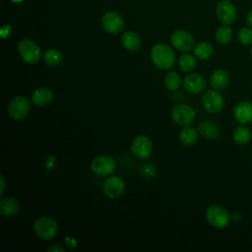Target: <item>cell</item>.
<instances>
[{
    "label": "cell",
    "mask_w": 252,
    "mask_h": 252,
    "mask_svg": "<svg viewBox=\"0 0 252 252\" xmlns=\"http://www.w3.org/2000/svg\"><path fill=\"white\" fill-rule=\"evenodd\" d=\"M233 115L240 123H248L252 121V103L250 101L239 102L234 110Z\"/></svg>",
    "instance_id": "cell-15"
},
{
    "label": "cell",
    "mask_w": 252,
    "mask_h": 252,
    "mask_svg": "<svg viewBox=\"0 0 252 252\" xmlns=\"http://www.w3.org/2000/svg\"><path fill=\"white\" fill-rule=\"evenodd\" d=\"M170 42L177 50L188 52L194 47V38L186 31L176 30L170 35Z\"/></svg>",
    "instance_id": "cell-10"
},
{
    "label": "cell",
    "mask_w": 252,
    "mask_h": 252,
    "mask_svg": "<svg viewBox=\"0 0 252 252\" xmlns=\"http://www.w3.org/2000/svg\"><path fill=\"white\" fill-rule=\"evenodd\" d=\"M251 55H252V48H251Z\"/></svg>",
    "instance_id": "cell-33"
},
{
    "label": "cell",
    "mask_w": 252,
    "mask_h": 252,
    "mask_svg": "<svg viewBox=\"0 0 252 252\" xmlns=\"http://www.w3.org/2000/svg\"><path fill=\"white\" fill-rule=\"evenodd\" d=\"M199 134L209 140H214L219 137L220 130L219 126L212 121H202L198 125Z\"/></svg>",
    "instance_id": "cell-19"
},
{
    "label": "cell",
    "mask_w": 252,
    "mask_h": 252,
    "mask_svg": "<svg viewBox=\"0 0 252 252\" xmlns=\"http://www.w3.org/2000/svg\"><path fill=\"white\" fill-rule=\"evenodd\" d=\"M101 25L105 32L108 33L116 34L123 30L124 20L118 13L114 11H108L102 16Z\"/></svg>",
    "instance_id": "cell-12"
},
{
    "label": "cell",
    "mask_w": 252,
    "mask_h": 252,
    "mask_svg": "<svg viewBox=\"0 0 252 252\" xmlns=\"http://www.w3.org/2000/svg\"><path fill=\"white\" fill-rule=\"evenodd\" d=\"M0 182H1V190H0V194L2 195L4 193V190H5V179H4V176L1 175L0 176Z\"/></svg>",
    "instance_id": "cell-31"
},
{
    "label": "cell",
    "mask_w": 252,
    "mask_h": 252,
    "mask_svg": "<svg viewBox=\"0 0 252 252\" xmlns=\"http://www.w3.org/2000/svg\"><path fill=\"white\" fill-rule=\"evenodd\" d=\"M18 52L21 58L29 64H35L41 57L40 47L30 38H24L18 43Z\"/></svg>",
    "instance_id": "cell-2"
},
{
    "label": "cell",
    "mask_w": 252,
    "mask_h": 252,
    "mask_svg": "<svg viewBox=\"0 0 252 252\" xmlns=\"http://www.w3.org/2000/svg\"><path fill=\"white\" fill-rule=\"evenodd\" d=\"M207 220L217 228L227 226L231 220L229 213L220 205H211L206 210Z\"/></svg>",
    "instance_id": "cell-3"
},
{
    "label": "cell",
    "mask_w": 252,
    "mask_h": 252,
    "mask_svg": "<svg viewBox=\"0 0 252 252\" xmlns=\"http://www.w3.org/2000/svg\"><path fill=\"white\" fill-rule=\"evenodd\" d=\"M43 60L49 66H58L63 61V54L55 48H50L43 53Z\"/></svg>",
    "instance_id": "cell-23"
},
{
    "label": "cell",
    "mask_w": 252,
    "mask_h": 252,
    "mask_svg": "<svg viewBox=\"0 0 252 252\" xmlns=\"http://www.w3.org/2000/svg\"><path fill=\"white\" fill-rule=\"evenodd\" d=\"M182 84L184 90L191 94H200L206 88V80L204 79L203 76L196 73H191L187 75L183 79Z\"/></svg>",
    "instance_id": "cell-14"
},
{
    "label": "cell",
    "mask_w": 252,
    "mask_h": 252,
    "mask_svg": "<svg viewBox=\"0 0 252 252\" xmlns=\"http://www.w3.org/2000/svg\"><path fill=\"white\" fill-rule=\"evenodd\" d=\"M33 230L39 238L49 240L57 234L58 225L53 219L49 217H41L34 221Z\"/></svg>",
    "instance_id": "cell-4"
},
{
    "label": "cell",
    "mask_w": 252,
    "mask_h": 252,
    "mask_svg": "<svg viewBox=\"0 0 252 252\" xmlns=\"http://www.w3.org/2000/svg\"><path fill=\"white\" fill-rule=\"evenodd\" d=\"M131 151L136 158H147L153 152L152 141L145 135H138L132 141Z\"/></svg>",
    "instance_id": "cell-11"
},
{
    "label": "cell",
    "mask_w": 252,
    "mask_h": 252,
    "mask_svg": "<svg viewBox=\"0 0 252 252\" xmlns=\"http://www.w3.org/2000/svg\"><path fill=\"white\" fill-rule=\"evenodd\" d=\"M141 173L148 178L154 177L157 174V167L154 163H144L141 167Z\"/></svg>",
    "instance_id": "cell-29"
},
{
    "label": "cell",
    "mask_w": 252,
    "mask_h": 252,
    "mask_svg": "<svg viewBox=\"0 0 252 252\" xmlns=\"http://www.w3.org/2000/svg\"><path fill=\"white\" fill-rule=\"evenodd\" d=\"M116 167L114 158L108 155H99L91 162L93 172L98 176H107L111 174Z\"/></svg>",
    "instance_id": "cell-6"
},
{
    "label": "cell",
    "mask_w": 252,
    "mask_h": 252,
    "mask_svg": "<svg viewBox=\"0 0 252 252\" xmlns=\"http://www.w3.org/2000/svg\"><path fill=\"white\" fill-rule=\"evenodd\" d=\"M198 134L199 132H197L195 128L189 125L184 126L179 132V141L184 146H187V147L192 146L197 142Z\"/></svg>",
    "instance_id": "cell-21"
},
{
    "label": "cell",
    "mask_w": 252,
    "mask_h": 252,
    "mask_svg": "<svg viewBox=\"0 0 252 252\" xmlns=\"http://www.w3.org/2000/svg\"><path fill=\"white\" fill-rule=\"evenodd\" d=\"M49 252H64L65 249L63 247H61L60 245H52L51 247L48 248Z\"/></svg>",
    "instance_id": "cell-30"
},
{
    "label": "cell",
    "mask_w": 252,
    "mask_h": 252,
    "mask_svg": "<svg viewBox=\"0 0 252 252\" xmlns=\"http://www.w3.org/2000/svg\"><path fill=\"white\" fill-rule=\"evenodd\" d=\"M203 107L210 113L220 112L223 105L224 100L222 95L216 90H208L202 96Z\"/></svg>",
    "instance_id": "cell-8"
},
{
    "label": "cell",
    "mask_w": 252,
    "mask_h": 252,
    "mask_svg": "<svg viewBox=\"0 0 252 252\" xmlns=\"http://www.w3.org/2000/svg\"><path fill=\"white\" fill-rule=\"evenodd\" d=\"M31 110V101L28 97L18 95L11 99L7 106L9 116L14 120L24 119Z\"/></svg>",
    "instance_id": "cell-5"
},
{
    "label": "cell",
    "mask_w": 252,
    "mask_h": 252,
    "mask_svg": "<svg viewBox=\"0 0 252 252\" xmlns=\"http://www.w3.org/2000/svg\"><path fill=\"white\" fill-rule=\"evenodd\" d=\"M231 37H232V32L225 25L222 27H220L216 32V39L221 45L227 44L231 40Z\"/></svg>",
    "instance_id": "cell-27"
},
{
    "label": "cell",
    "mask_w": 252,
    "mask_h": 252,
    "mask_svg": "<svg viewBox=\"0 0 252 252\" xmlns=\"http://www.w3.org/2000/svg\"><path fill=\"white\" fill-rule=\"evenodd\" d=\"M32 102L38 106H45L53 99V93L48 88H38L32 94Z\"/></svg>",
    "instance_id": "cell-16"
},
{
    "label": "cell",
    "mask_w": 252,
    "mask_h": 252,
    "mask_svg": "<svg viewBox=\"0 0 252 252\" xmlns=\"http://www.w3.org/2000/svg\"><path fill=\"white\" fill-rule=\"evenodd\" d=\"M196 58L195 56L189 54V53H184L179 57L178 60V66L183 72H190L193 71L196 67Z\"/></svg>",
    "instance_id": "cell-25"
},
{
    "label": "cell",
    "mask_w": 252,
    "mask_h": 252,
    "mask_svg": "<svg viewBox=\"0 0 252 252\" xmlns=\"http://www.w3.org/2000/svg\"><path fill=\"white\" fill-rule=\"evenodd\" d=\"M151 59L159 69H170L175 62V53L171 47L164 43H157L151 49Z\"/></svg>",
    "instance_id": "cell-1"
},
{
    "label": "cell",
    "mask_w": 252,
    "mask_h": 252,
    "mask_svg": "<svg viewBox=\"0 0 252 252\" xmlns=\"http://www.w3.org/2000/svg\"><path fill=\"white\" fill-rule=\"evenodd\" d=\"M181 85V78L175 71H169L164 77V86L169 91H176Z\"/></svg>",
    "instance_id": "cell-26"
},
{
    "label": "cell",
    "mask_w": 252,
    "mask_h": 252,
    "mask_svg": "<svg viewBox=\"0 0 252 252\" xmlns=\"http://www.w3.org/2000/svg\"><path fill=\"white\" fill-rule=\"evenodd\" d=\"M210 83L216 90H223L229 84V75L222 69L215 70L210 76Z\"/></svg>",
    "instance_id": "cell-18"
},
{
    "label": "cell",
    "mask_w": 252,
    "mask_h": 252,
    "mask_svg": "<svg viewBox=\"0 0 252 252\" xmlns=\"http://www.w3.org/2000/svg\"><path fill=\"white\" fill-rule=\"evenodd\" d=\"M251 139V131L248 127L238 126L233 132V140L238 145H245Z\"/></svg>",
    "instance_id": "cell-24"
},
{
    "label": "cell",
    "mask_w": 252,
    "mask_h": 252,
    "mask_svg": "<svg viewBox=\"0 0 252 252\" xmlns=\"http://www.w3.org/2000/svg\"><path fill=\"white\" fill-rule=\"evenodd\" d=\"M19 202L13 197H2L0 199V214L4 217H12L18 214Z\"/></svg>",
    "instance_id": "cell-17"
},
{
    "label": "cell",
    "mask_w": 252,
    "mask_h": 252,
    "mask_svg": "<svg viewBox=\"0 0 252 252\" xmlns=\"http://www.w3.org/2000/svg\"><path fill=\"white\" fill-rule=\"evenodd\" d=\"M171 119L180 126L191 125L195 120V111L188 104L179 103L172 108Z\"/></svg>",
    "instance_id": "cell-7"
},
{
    "label": "cell",
    "mask_w": 252,
    "mask_h": 252,
    "mask_svg": "<svg viewBox=\"0 0 252 252\" xmlns=\"http://www.w3.org/2000/svg\"><path fill=\"white\" fill-rule=\"evenodd\" d=\"M238 40L242 44H251L252 43V29L250 28H242L237 32Z\"/></svg>",
    "instance_id": "cell-28"
},
{
    "label": "cell",
    "mask_w": 252,
    "mask_h": 252,
    "mask_svg": "<svg viewBox=\"0 0 252 252\" xmlns=\"http://www.w3.org/2000/svg\"><path fill=\"white\" fill-rule=\"evenodd\" d=\"M216 13L220 22L225 26L234 23L237 16L235 7L227 0H223L218 4Z\"/></svg>",
    "instance_id": "cell-13"
},
{
    "label": "cell",
    "mask_w": 252,
    "mask_h": 252,
    "mask_svg": "<svg viewBox=\"0 0 252 252\" xmlns=\"http://www.w3.org/2000/svg\"><path fill=\"white\" fill-rule=\"evenodd\" d=\"M121 42L123 44V46L131 51H136L140 48L141 46V38L139 36V34L135 32L132 31H128L125 32L122 36H121Z\"/></svg>",
    "instance_id": "cell-20"
},
{
    "label": "cell",
    "mask_w": 252,
    "mask_h": 252,
    "mask_svg": "<svg viewBox=\"0 0 252 252\" xmlns=\"http://www.w3.org/2000/svg\"><path fill=\"white\" fill-rule=\"evenodd\" d=\"M246 22L247 24L252 28V10L249 12V14L247 15V18H246Z\"/></svg>",
    "instance_id": "cell-32"
},
{
    "label": "cell",
    "mask_w": 252,
    "mask_h": 252,
    "mask_svg": "<svg viewBox=\"0 0 252 252\" xmlns=\"http://www.w3.org/2000/svg\"><path fill=\"white\" fill-rule=\"evenodd\" d=\"M214 53V48L211 43L207 41H202L194 47V56L200 60H207L212 57Z\"/></svg>",
    "instance_id": "cell-22"
},
{
    "label": "cell",
    "mask_w": 252,
    "mask_h": 252,
    "mask_svg": "<svg viewBox=\"0 0 252 252\" xmlns=\"http://www.w3.org/2000/svg\"><path fill=\"white\" fill-rule=\"evenodd\" d=\"M102 191L108 198L117 199L124 193L125 183L121 177L111 175L103 181Z\"/></svg>",
    "instance_id": "cell-9"
}]
</instances>
